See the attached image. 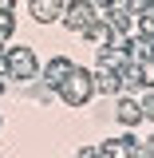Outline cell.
Masks as SVG:
<instances>
[{
    "label": "cell",
    "instance_id": "4",
    "mask_svg": "<svg viewBox=\"0 0 154 158\" xmlns=\"http://www.w3.org/2000/svg\"><path fill=\"white\" fill-rule=\"evenodd\" d=\"M71 75V59H52V63H48V67H44V83H48V87H59V83H63V79Z\"/></svg>",
    "mask_w": 154,
    "mask_h": 158
},
{
    "label": "cell",
    "instance_id": "5",
    "mask_svg": "<svg viewBox=\"0 0 154 158\" xmlns=\"http://www.w3.org/2000/svg\"><path fill=\"white\" fill-rule=\"evenodd\" d=\"M32 16L40 24H52L56 16H63V0H32Z\"/></svg>",
    "mask_w": 154,
    "mask_h": 158
},
{
    "label": "cell",
    "instance_id": "3",
    "mask_svg": "<svg viewBox=\"0 0 154 158\" xmlns=\"http://www.w3.org/2000/svg\"><path fill=\"white\" fill-rule=\"evenodd\" d=\"M91 20H95V4H91V0H75V4L63 8V24H67L71 32H83Z\"/></svg>",
    "mask_w": 154,
    "mask_h": 158
},
{
    "label": "cell",
    "instance_id": "1",
    "mask_svg": "<svg viewBox=\"0 0 154 158\" xmlns=\"http://www.w3.org/2000/svg\"><path fill=\"white\" fill-rule=\"evenodd\" d=\"M4 71H8V79H20V83L36 79V52L32 48H12L4 56Z\"/></svg>",
    "mask_w": 154,
    "mask_h": 158
},
{
    "label": "cell",
    "instance_id": "8",
    "mask_svg": "<svg viewBox=\"0 0 154 158\" xmlns=\"http://www.w3.org/2000/svg\"><path fill=\"white\" fill-rule=\"evenodd\" d=\"M138 107H142V115H146V118H154V95H146Z\"/></svg>",
    "mask_w": 154,
    "mask_h": 158
},
{
    "label": "cell",
    "instance_id": "6",
    "mask_svg": "<svg viewBox=\"0 0 154 158\" xmlns=\"http://www.w3.org/2000/svg\"><path fill=\"white\" fill-rule=\"evenodd\" d=\"M119 118H123L127 127H135L138 118H142V107H138L135 99H119Z\"/></svg>",
    "mask_w": 154,
    "mask_h": 158
},
{
    "label": "cell",
    "instance_id": "2",
    "mask_svg": "<svg viewBox=\"0 0 154 158\" xmlns=\"http://www.w3.org/2000/svg\"><path fill=\"white\" fill-rule=\"evenodd\" d=\"M91 91H95V83H91V75H87V71H79V67H71V75L59 83V95L67 99L71 107H83V103L91 99Z\"/></svg>",
    "mask_w": 154,
    "mask_h": 158
},
{
    "label": "cell",
    "instance_id": "7",
    "mask_svg": "<svg viewBox=\"0 0 154 158\" xmlns=\"http://www.w3.org/2000/svg\"><path fill=\"white\" fill-rule=\"evenodd\" d=\"M12 28H16V20L8 16V12H0V40H8V36H12Z\"/></svg>",
    "mask_w": 154,
    "mask_h": 158
},
{
    "label": "cell",
    "instance_id": "9",
    "mask_svg": "<svg viewBox=\"0 0 154 158\" xmlns=\"http://www.w3.org/2000/svg\"><path fill=\"white\" fill-rule=\"evenodd\" d=\"M142 32L154 40V12H146V16H142Z\"/></svg>",
    "mask_w": 154,
    "mask_h": 158
},
{
    "label": "cell",
    "instance_id": "10",
    "mask_svg": "<svg viewBox=\"0 0 154 158\" xmlns=\"http://www.w3.org/2000/svg\"><path fill=\"white\" fill-rule=\"evenodd\" d=\"M12 4H16V0H0V12H8V8H12Z\"/></svg>",
    "mask_w": 154,
    "mask_h": 158
}]
</instances>
